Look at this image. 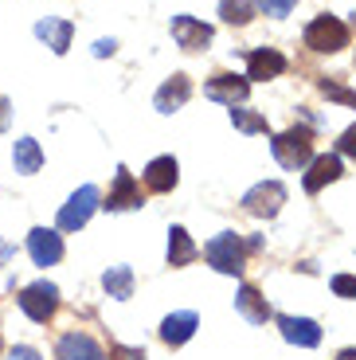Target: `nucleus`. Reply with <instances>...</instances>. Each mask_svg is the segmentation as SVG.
I'll return each instance as SVG.
<instances>
[{
    "label": "nucleus",
    "mask_w": 356,
    "mask_h": 360,
    "mask_svg": "<svg viewBox=\"0 0 356 360\" xmlns=\"http://www.w3.org/2000/svg\"><path fill=\"white\" fill-rule=\"evenodd\" d=\"M270 149H274V161L282 165V169H305V165L313 161V129L310 126L286 129V134H278L274 141H270Z\"/></svg>",
    "instance_id": "nucleus-1"
},
{
    "label": "nucleus",
    "mask_w": 356,
    "mask_h": 360,
    "mask_svg": "<svg viewBox=\"0 0 356 360\" xmlns=\"http://www.w3.org/2000/svg\"><path fill=\"white\" fill-rule=\"evenodd\" d=\"M204 259L212 262L220 274H243V262H247V247L235 231H220L212 243L204 247Z\"/></svg>",
    "instance_id": "nucleus-2"
},
{
    "label": "nucleus",
    "mask_w": 356,
    "mask_h": 360,
    "mask_svg": "<svg viewBox=\"0 0 356 360\" xmlns=\"http://www.w3.org/2000/svg\"><path fill=\"white\" fill-rule=\"evenodd\" d=\"M305 47L317 55H333L341 47H348V24L337 16H317L305 27Z\"/></svg>",
    "instance_id": "nucleus-3"
},
{
    "label": "nucleus",
    "mask_w": 356,
    "mask_h": 360,
    "mask_svg": "<svg viewBox=\"0 0 356 360\" xmlns=\"http://www.w3.org/2000/svg\"><path fill=\"white\" fill-rule=\"evenodd\" d=\"M20 309H24L32 321H51L55 309H59V286L55 282H32V286H24V294H20Z\"/></svg>",
    "instance_id": "nucleus-4"
},
{
    "label": "nucleus",
    "mask_w": 356,
    "mask_h": 360,
    "mask_svg": "<svg viewBox=\"0 0 356 360\" xmlns=\"http://www.w3.org/2000/svg\"><path fill=\"white\" fill-rule=\"evenodd\" d=\"M98 200L102 196H98V188H94V184H82V188L59 207V227H63V231H79V227H87V219L94 216Z\"/></svg>",
    "instance_id": "nucleus-5"
},
{
    "label": "nucleus",
    "mask_w": 356,
    "mask_h": 360,
    "mask_svg": "<svg viewBox=\"0 0 356 360\" xmlns=\"http://www.w3.org/2000/svg\"><path fill=\"white\" fill-rule=\"evenodd\" d=\"M282 204H286V188L278 184V180H262V184H255V188L243 196V207H247L250 216H262V219L278 216Z\"/></svg>",
    "instance_id": "nucleus-6"
},
{
    "label": "nucleus",
    "mask_w": 356,
    "mask_h": 360,
    "mask_svg": "<svg viewBox=\"0 0 356 360\" xmlns=\"http://www.w3.org/2000/svg\"><path fill=\"white\" fill-rule=\"evenodd\" d=\"M55 360H106V352H102V345L94 341V337L67 333V337H59V345H55Z\"/></svg>",
    "instance_id": "nucleus-7"
},
{
    "label": "nucleus",
    "mask_w": 356,
    "mask_h": 360,
    "mask_svg": "<svg viewBox=\"0 0 356 360\" xmlns=\"http://www.w3.org/2000/svg\"><path fill=\"white\" fill-rule=\"evenodd\" d=\"M278 329H282V337L290 345H302V349H317V345H321V325L310 321V317L282 314V317H278Z\"/></svg>",
    "instance_id": "nucleus-8"
},
{
    "label": "nucleus",
    "mask_w": 356,
    "mask_h": 360,
    "mask_svg": "<svg viewBox=\"0 0 356 360\" xmlns=\"http://www.w3.org/2000/svg\"><path fill=\"white\" fill-rule=\"evenodd\" d=\"M204 94L215 98V102H227V106H239V102H247L250 82L239 79V75H215V79L204 86Z\"/></svg>",
    "instance_id": "nucleus-9"
},
{
    "label": "nucleus",
    "mask_w": 356,
    "mask_h": 360,
    "mask_svg": "<svg viewBox=\"0 0 356 360\" xmlns=\"http://www.w3.org/2000/svg\"><path fill=\"white\" fill-rule=\"evenodd\" d=\"M172 39H177L184 51H200V47L212 44V27L192 20V16H172Z\"/></svg>",
    "instance_id": "nucleus-10"
},
{
    "label": "nucleus",
    "mask_w": 356,
    "mask_h": 360,
    "mask_svg": "<svg viewBox=\"0 0 356 360\" xmlns=\"http://www.w3.org/2000/svg\"><path fill=\"white\" fill-rule=\"evenodd\" d=\"M27 251L36 259V266H55L63 259V239L47 227H36V231L27 235Z\"/></svg>",
    "instance_id": "nucleus-11"
},
{
    "label": "nucleus",
    "mask_w": 356,
    "mask_h": 360,
    "mask_svg": "<svg viewBox=\"0 0 356 360\" xmlns=\"http://www.w3.org/2000/svg\"><path fill=\"white\" fill-rule=\"evenodd\" d=\"M333 180H341V157L337 153H321V157H313L310 161V172H305V192H321L325 184H333Z\"/></svg>",
    "instance_id": "nucleus-12"
},
{
    "label": "nucleus",
    "mask_w": 356,
    "mask_h": 360,
    "mask_svg": "<svg viewBox=\"0 0 356 360\" xmlns=\"http://www.w3.org/2000/svg\"><path fill=\"white\" fill-rule=\"evenodd\" d=\"M196 325H200V317L192 314V309H180V314H169L165 321H160V341L177 349V345L192 341V333H196Z\"/></svg>",
    "instance_id": "nucleus-13"
},
{
    "label": "nucleus",
    "mask_w": 356,
    "mask_h": 360,
    "mask_svg": "<svg viewBox=\"0 0 356 360\" xmlns=\"http://www.w3.org/2000/svg\"><path fill=\"white\" fill-rule=\"evenodd\" d=\"M188 98H192V79H188V75H172V79L157 90L153 106H157L160 114H172V110H180Z\"/></svg>",
    "instance_id": "nucleus-14"
},
{
    "label": "nucleus",
    "mask_w": 356,
    "mask_h": 360,
    "mask_svg": "<svg viewBox=\"0 0 356 360\" xmlns=\"http://www.w3.org/2000/svg\"><path fill=\"white\" fill-rule=\"evenodd\" d=\"M286 71V55L274 47H258L247 55V79H278Z\"/></svg>",
    "instance_id": "nucleus-15"
},
{
    "label": "nucleus",
    "mask_w": 356,
    "mask_h": 360,
    "mask_svg": "<svg viewBox=\"0 0 356 360\" xmlns=\"http://www.w3.org/2000/svg\"><path fill=\"white\" fill-rule=\"evenodd\" d=\"M180 180V165L172 161V157H153L149 169H145V184H149V192H172Z\"/></svg>",
    "instance_id": "nucleus-16"
},
{
    "label": "nucleus",
    "mask_w": 356,
    "mask_h": 360,
    "mask_svg": "<svg viewBox=\"0 0 356 360\" xmlns=\"http://www.w3.org/2000/svg\"><path fill=\"white\" fill-rule=\"evenodd\" d=\"M102 207H110V212H125V207H141V188L134 184V176H129V169H117V176H114V192H110V204H102Z\"/></svg>",
    "instance_id": "nucleus-17"
},
{
    "label": "nucleus",
    "mask_w": 356,
    "mask_h": 360,
    "mask_svg": "<svg viewBox=\"0 0 356 360\" xmlns=\"http://www.w3.org/2000/svg\"><path fill=\"white\" fill-rule=\"evenodd\" d=\"M36 36L47 39V47H51L55 55H67L71 36H75V24H71V20H39V24H36Z\"/></svg>",
    "instance_id": "nucleus-18"
},
{
    "label": "nucleus",
    "mask_w": 356,
    "mask_h": 360,
    "mask_svg": "<svg viewBox=\"0 0 356 360\" xmlns=\"http://www.w3.org/2000/svg\"><path fill=\"white\" fill-rule=\"evenodd\" d=\"M235 309H239L243 317H247L250 325H262L270 317V306H267V297L258 294L255 286H239V294H235Z\"/></svg>",
    "instance_id": "nucleus-19"
},
{
    "label": "nucleus",
    "mask_w": 356,
    "mask_h": 360,
    "mask_svg": "<svg viewBox=\"0 0 356 360\" xmlns=\"http://www.w3.org/2000/svg\"><path fill=\"white\" fill-rule=\"evenodd\" d=\"M12 165H16V172H24V176L39 172V165H44V149H39L36 137H20V141L12 145Z\"/></svg>",
    "instance_id": "nucleus-20"
},
{
    "label": "nucleus",
    "mask_w": 356,
    "mask_h": 360,
    "mask_svg": "<svg viewBox=\"0 0 356 360\" xmlns=\"http://www.w3.org/2000/svg\"><path fill=\"white\" fill-rule=\"evenodd\" d=\"M102 286H106V294L117 297V302L134 297V270L129 266H110L106 274H102Z\"/></svg>",
    "instance_id": "nucleus-21"
},
{
    "label": "nucleus",
    "mask_w": 356,
    "mask_h": 360,
    "mask_svg": "<svg viewBox=\"0 0 356 360\" xmlns=\"http://www.w3.org/2000/svg\"><path fill=\"white\" fill-rule=\"evenodd\" d=\"M196 259V243L188 239L184 227H172L169 231V266H188Z\"/></svg>",
    "instance_id": "nucleus-22"
},
{
    "label": "nucleus",
    "mask_w": 356,
    "mask_h": 360,
    "mask_svg": "<svg viewBox=\"0 0 356 360\" xmlns=\"http://www.w3.org/2000/svg\"><path fill=\"white\" fill-rule=\"evenodd\" d=\"M220 16L227 20V24L243 27V24H250V16H255V4H250V0H220Z\"/></svg>",
    "instance_id": "nucleus-23"
},
{
    "label": "nucleus",
    "mask_w": 356,
    "mask_h": 360,
    "mask_svg": "<svg viewBox=\"0 0 356 360\" xmlns=\"http://www.w3.org/2000/svg\"><path fill=\"white\" fill-rule=\"evenodd\" d=\"M231 126L239 134H267V117L262 114H250V110H235L231 106Z\"/></svg>",
    "instance_id": "nucleus-24"
},
{
    "label": "nucleus",
    "mask_w": 356,
    "mask_h": 360,
    "mask_svg": "<svg viewBox=\"0 0 356 360\" xmlns=\"http://www.w3.org/2000/svg\"><path fill=\"white\" fill-rule=\"evenodd\" d=\"M317 86H321V94H325V98H333V102H345V106H352V110H356V90L341 86V82H333V79H321Z\"/></svg>",
    "instance_id": "nucleus-25"
},
{
    "label": "nucleus",
    "mask_w": 356,
    "mask_h": 360,
    "mask_svg": "<svg viewBox=\"0 0 356 360\" xmlns=\"http://www.w3.org/2000/svg\"><path fill=\"white\" fill-rule=\"evenodd\" d=\"M250 4H258V8L267 12V16L282 20V16H290V8H294L298 0H250Z\"/></svg>",
    "instance_id": "nucleus-26"
},
{
    "label": "nucleus",
    "mask_w": 356,
    "mask_h": 360,
    "mask_svg": "<svg viewBox=\"0 0 356 360\" xmlns=\"http://www.w3.org/2000/svg\"><path fill=\"white\" fill-rule=\"evenodd\" d=\"M333 294H337V297H352V302H356V278H352V274H337V278H333Z\"/></svg>",
    "instance_id": "nucleus-27"
},
{
    "label": "nucleus",
    "mask_w": 356,
    "mask_h": 360,
    "mask_svg": "<svg viewBox=\"0 0 356 360\" xmlns=\"http://www.w3.org/2000/svg\"><path fill=\"white\" fill-rule=\"evenodd\" d=\"M110 360H145V352L129 349V345H114V349H110Z\"/></svg>",
    "instance_id": "nucleus-28"
},
{
    "label": "nucleus",
    "mask_w": 356,
    "mask_h": 360,
    "mask_svg": "<svg viewBox=\"0 0 356 360\" xmlns=\"http://www.w3.org/2000/svg\"><path fill=\"white\" fill-rule=\"evenodd\" d=\"M337 149H341V153H345V157H356V126H348L345 134H341Z\"/></svg>",
    "instance_id": "nucleus-29"
},
{
    "label": "nucleus",
    "mask_w": 356,
    "mask_h": 360,
    "mask_svg": "<svg viewBox=\"0 0 356 360\" xmlns=\"http://www.w3.org/2000/svg\"><path fill=\"white\" fill-rule=\"evenodd\" d=\"M117 51V39H98V44H94V55H98V59H106V55H114Z\"/></svg>",
    "instance_id": "nucleus-30"
},
{
    "label": "nucleus",
    "mask_w": 356,
    "mask_h": 360,
    "mask_svg": "<svg viewBox=\"0 0 356 360\" xmlns=\"http://www.w3.org/2000/svg\"><path fill=\"white\" fill-rule=\"evenodd\" d=\"M12 360H39V352L27 349V345H16V349H12Z\"/></svg>",
    "instance_id": "nucleus-31"
},
{
    "label": "nucleus",
    "mask_w": 356,
    "mask_h": 360,
    "mask_svg": "<svg viewBox=\"0 0 356 360\" xmlns=\"http://www.w3.org/2000/svg\"><path fill=\"white\" fill-rule=\"evenodd\" d=\"M8 126V98H0V129Z\"/></svg>",
    "instance_id": "nucleus-32"
},
{
    "label": "nucleus",
    "mask_w": 356,
    "mask_h": 360,
    "mask_svg": "<svg viewBox=\"0 0 356 360\" xmlns=\"http://www.w3.org/2000/svg\"><path fill=\"white\" fill-rule=\"evenodd\" d=\"M337 360H356V349H345V352H341Z\"/></svg>",
    "instance_id": "nucleus-33"
},
{
    "label": "nucleus",
    "mask_w": 356,
    "mask_h": 360,
    "mask_svg": "<svg viewBox=\"0 0 356 360\" xmlns=\"http://www.w3.org/2000/svg\"><path fill=\"white\" fill-rule=\"evenodd\" d=\"M352 24H356V20H352Z\"/></svg>",
    "instance_id": "nucleus-34"
}]
</instances>
